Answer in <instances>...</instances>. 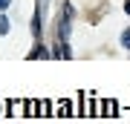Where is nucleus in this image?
<instances>
[{
	"label": "nucleus",
	"mask_w": 130,
	"mask_h": 124,
	"mask_svg": "<svg viewBox=\"0 0 130 124\" xmlns=\"http://www.w3.org/2000/svg\"><path fill=\"white\" fill-rule=\"evenodd\" d=\"M121 43H124L127 49H130V32H124V35H121Z\"/></svg>",
	"instance_id": "obj_1"
}]
</instances>
